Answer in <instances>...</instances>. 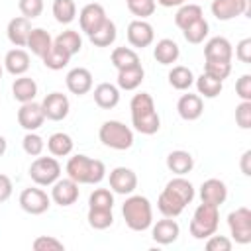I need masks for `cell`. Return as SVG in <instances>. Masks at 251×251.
<instances>
[{"label": "cell", "mask_w": 251, "mask_h": 251, "mask_svg": "<svg viewBox=\"0 0 251 251\" xmlns=\"http://www.w3.org/2000/svg\"><path fill=\"white\" fill-rule=\"evenodd\" d=\"M31 20L24 18V16H18V18H12L8 22V27H6V33H8V39L12 45L16 47H24L27 45V37L31 33Z\"/></svg>", "instance_id": "e0dca14e"}, {"label": "cell", "mask_w": 251, "mask_h": 251, "mask_svg": "<svg viewBox=\"0 0 251 251\" xmlns=\"http://www.w3.org/2000/svg\"><path fill=\"white\" fill-rule=\"evenodd\" d=\"M27 47H29V51L33 55H37V57L43 59L51 51L53 39H51L49 31H45L43 27H33L31 33H29V37H27Z\"/></svg>", "instance_id": "cb8c5ba5"}, {"label": "cell", "mask_w": 251, "mask_h": 251, "mask_svg": "<svg viewBox=\"0 0 251 251\" xmlns=\"http://www.w3.org/2000/svg\"><path fill=\"white\" fill-rule=\"evenodd\" d=\"M184 206H186V204H184L176 194H173L169 188H163V192L159 194L157 208H159V212H161L165 218H176V216H180L182 210H184Z\"/></svg>", "instance_id": "603a6c76"}, {"label": "cell", "mask_w": 251, "mask_h": 251, "mask_svg": "<svg viewBox=\"0 0 251 251\" xmlns=\"http://www.w3.org/2000/svg\"><path fill=\"white\" fill-rule=\"evenodd\" d=\"M69 61H71V55H67L65 51H61L59 47H51V51L43 57V65L47 67V69H51V71H61V69H65L67 65H69Z\"/></svg>", "instance_id": "b9f144b4"}, {"label": "cell", "mask_w": 251, "mask_h": 251, "mask_svg": "<svg viewBox=\"0 0 251 251\" xmlns=\"http://www.w3.org/2000/svg\"><path fill=\"white\" fill-rule=\"evenodd\" d=\"M129 110H131V118H137V116L155 112V102H153L151 94H147V92H139V94H135V96L131 98V102H129Z\"/></svg>", "instance_id": "f35d334b"}, {"label": "cell", "mask_w": 251, "mask_h": 251, "mask_svg": "<svg viewBox=\"0 0 251 251\" xmlns=\"http://www.w3.org/2000/svg\"><path fill=\"white\" fill-rule=\"evenodd\" d=\"M12 94L18 102L25 104V102H31L35 96H37V84L31 76H18L12 84Z\"/></svg>", "instance_id": "4316f807"}, {"label": "cell", "mask_w": 251, "mask_h": 251, "mask_svg": "<svg viewBox=\"0 0 251 251\" xmlns=\"http://www.w3.org/2000/svg\"><path fill=\"white\" fill-rule=\"evenodd\" d=\"M4 67H6V71H8L10 75H14V76L25 75L27 69H29V55H27V51H24V49H20V47L10 49V51L6 53V57H4Z\"/></svg>", "instance_id": "44dd1931"}, {"label": "cell", "mask_w": 251, "mask_h": 251, "mask_svg": "<svg viewBox=\"0 0 251 251\" xmlns=\"http://www.w3.org/2000/svg\"><path fill=\"white\" fill-rule=\"evenodd\" d=\"M235 57L241 61V63H251V39L245 37L237 43L235 47Z\"/></svg>", "instance_id": "816d5d0a"}, {"label": "cell", "mask_w": 251, "mask_h": 251, "mask_svg": "<svg viewBox=\"0 0 251 251\" xmlns=\"http://www.w3.org/2000/svg\"><path fill=\"white\" fill-rule=\"evenodd\" d=\"M12 180L6 176V175H0V204L6 202L10 196H12Z\"/></svg>", "instance_id": "f5cc1de1"}, {"label": "cell", "mask_w": 251, "mask_h": 251, "mask_svg": "<svg viewBox=\"0 0 251 251\" xmlns=\"http://www.w3.org/2000/svg\"><path fill=\"white\" fill-rule=\"evenodd\" d=\"M249 159H251V151L247 149V151L241 155V173H243L245 176H249V175H251V169H249Z\"/></svg>", "instance_id": "db71d44e"}, {"label": "cell", "mask_w": 251, "mask_h": 251, "mask_svg": "<svg viewBox=\"0 0 251 251\" xmlns=\"http://www.w3.org/2000/svg\"><path fill=\"white\" fill-rule=\"evenodd\" d=\"M53 45L73 57V55H76V53L80 51L82 39H80L78 31H75V29H65V31H61V33L53 39Z\"/></svg>", "instance_id": "83f0119b"}, {"label": "cell", "mask_w": 251, "mask_h": 251, "mask_svg": "<svg viewBox=\"0 0 251 251\" xmlns=\"http://www.w3.org/2000/svg\"><path fill=\"white\" fill-rule=\"evenodd\" d=\"M116 35H118L116 24L106 18L104 24H102L96 31H92V33L88 35V39H90V43L96 45V47H108V45H112V43L116 41Z\"/></svg>", "instance_id": "f546056e"}, {"label": "cell", "mask_w": 251, "mask_h": 251, "mask_svg": "<svg viewBox=\"0 0 251 251\" xmlns=\"http://www.w3.org/2000/svg\"><path fill=\"white\" fill-rule=\"evenodd\" d=\"M88 224L94 229H106L114 224V214H112V210L88 208Z\"/></svg>", "instance_id": "ab89813d"}, {"label": "cell", "mask_w": 251, "mask_h": 251, "mask_svg": "<svg viewBox=\"0 0 251 251\" xmlns=\"http://www.w3.org/2000/svg\"><path fill=\"white\" fill-rule=\"evenodd\" d=\"M165 188H169L173 194H176L184 204H190L194 200V186H192L190 180H186L182 176H176V178L169 180Z\"/></svg>", "instance_id": "d590c367"}, {"label": "cell", "mask_w": 251, "mask_h": 251, "mask_svg": "<svg viewBox=\"0 0 251 251\" xmlns=\"http://www.w3.org/2000/svg\"><path fill=\"white\" fill-rule=\"evenodd\" d=\"M204 57L206 59H214V61H231L233 47L226 37L216 35L204 45Z\"/></svg>", "instance_id": "ffe728a7"}, {"label": "cell", "mask_w": 251, "mask_h": 251, "mask_svg": "<svg viewBox=\"0 0 251 251\" xmlns=\"http://www.w3.org/2000/svg\"><path fill=\"white\" fill-rule=\"evenodd\" d=\"M0 78H2V65H0Z\"/></svg>", "instance_id": "6f0895ef"}, {"label": "cell", "mask_w": 251, "mask_h": 251, "mask_svg": "<svg viewBox=\"0 0 251 251\" xmlns=\"http://www.w3.org/2000/svg\"><path fill=\"white\" fill-rule=\"evenodd\" d=\"M178 233H180V227L178 224L173 220V218H165V220H159L153 229H151V237L159 243V245H169V243H175L178 239Z\"/></svg>", "instance_id": "d6986e66"}, {"label": "cell", "mask_w": 251, "mask_h": 251, "mask_svg": "<svg viewBox=\"0 0 251 251\" xmlns=\"http://www.w3.org/2000/svg\"><path fill=\"white\" fill-rule=\"evenodd\" d=\"M122 214H124L126 226L133 231H143L153 224L151 202L141 194H131L129 198H126L122 206Z\"/></svg>", "instance_id": "7a4b0ae2"}, {"label": "cell", "mask_w": 251, "mask_h": 251, "mask_svg": "<svg viewBox=\"0 0 251 251\" xmlns=\"http://www.w3.org/2000/svg\"><path fill=\"white\" fill-rule=\"evenodd\" d=\"M110 188L116 194H131L137 188V176L127 167H116L110 171Z\"/></svg>", "instance_id": "7c38bea8"}, {"label": "cell", "mask_w": 251, "mask_h": 251, "mask_svg": "<svg viewBox=\"0 0 251 251\" xmlns=\"http://www.w3.org/2000/svg\"><path fill=\"white\" fill-rule=\"evenodd\" d=\"M45 122V114L41 110V104L37 102H25L22 104V108L18 110V124L25 129V131H35L43 126Z\"/></svg>", "instance_id": "8fae6325"}, {"label": "cell", "mask_w": 251, "mask_h": 251, "mask_svg": "<svg viewBox=\"0 0 251 251\" xmlns=\"http://www.w3.org/2000/svg\"><path fill=\"white\" fill-rule=\"evenodd\" d=\"M178 55H180V49H178L176 41L167 39V37L165 39H159L157 45H155V49H153V57L161 65H173L178 59Z\"/></svg>", "instance_id": "484cf974"}, {"label": "cell", "mask_w": 251, "mask_h": 251, "mask_svg": "<svg viewBox=\"0 0 251 251\" xmlns=\"http://www.w3.org/2000/svg\"><path fill=\"white\" fill-rule=\"evenodd\" d=\"M73 145H75L73 137L63 131H57V133L49 135V139H47V149L53 157H67L73 151Z\"/></svg>", "instance_id": "4dcf8cb0"}, {"label": "cell", "mask_w": 251, "mask_h": 251, "mask_svg": "<svg viewBox=\"0 0 251 251\" xmlns=\"http://www.w3.org/2000/svg\"><path fill=\"white\" fill-rule=\"evenodd\" d=\"M206 249L208 251H229L231 249V241L226 235L212 233L210 237H206Z\"/></svg>", "instance_id": "681fc988"}, {"label": "cell", "mask_w": 251, "mask_h": 251, "mask_svg": "<svg viewBox=\"0 0 251 251\" xmlns=\"http://www.w3.org/2000/svg\"><path fill=\"white\" fill-rule=\"evenodd\" d=\"M114 206V194L108 188H96L88 196V208H102V210H112Z\"/></svg>", "instance_id": "7bdbcfd3"}, {"label": "cell", "mask_w": 251, "mask_h": 251, "mask_svg": "<svg viewBox=\"0 0 251 251\" xmlns=\"http://www.w3.org/2000/svg\"><path fill=\"white\" fill-rule=\"evenodd\" d=\"M6 147H8V143H6V137H4V135H0V157L6 153Z\"/></svg>", "instance_id": "9f6ffc18"}, {"label": "cell", "mask_w": 251, "mask_h": 251, "mask_svg": "<svg viewBox=\"0 0 251 251\" xmlns=\"http://www.w3.org/2000/svg\"><path fill=\"white\" fill-rule=\"evenodd\" d=\"M22 147H24V151H25L27 155L39 157L41 151H43V147H45V141H43L41 135H37L35 131H27V133L24 135V139H22Z\"/></svg>", "instance_id": "f6af8a7d"}, {"label": "cell", "mask_w": 251, "mask_h": 251, "mask_svg": "<svg viewBox=\"0 0 251 251\" xmlns=\"http://www.w3.org/2000/svg\"><path fill=\"white\" fill-rule=\"evenodd\" d=\"M127 2V10L137 16V20H145L149 16H153L155 8H157V2L155 0H126Z\"/></svg>", "instance_id": "ee69618b"}, {"label": "cell", "mask_w": 251, "mask_h": 251, "mask_svg": "<svg viewBox=\"0 0 251 251\" xmlns=\"http://www.w3.org/2000/svg\"><path fill=\"white\" fill-rule=\"evenodd\" d=\"M235 92L241 100H251V75H241L235 82Z\"/></svg>", "instance_id": "f907efd6"}, {"label": "cell", "mask_w": 251, "mask_h": 251, "mask_svg": "<svg viewBox=\"0 0 251 251\" xmlns=\"http://www.w3.org/2000/svg\"><path fill=\"white\" fill-rule=\"evenodd\" d=\"M167 167L171 173L182 176L186 173L192 171L194 167V157L188 153V151H182V149H176V151H171L167 155Z\"/></svg>", "instance_id": "d4e9b609"}, {"label": "cell", "mask_w": 251, "mask_h": 251, "mask_svg": "<svg viewBox=\"0 0 251 251\" xmlns=\"http://www.w3.org/2000/svg\"><path fill=\"white\" fill-rule=\"evenodd\" d=\"M157 4H161V6H165V8H173V6H182V4H186V0H155Z\"/></svg>", "instance_id": "11a10c76"}, {"label": "cell", "mask_w": 251, "mask_h": 251, "mask_svg": "<svg viewBox=\"0 0 251 251\" xmlns=\"http://www.w3.org/2000/svg\"><path fill=\"white\" fill-rule=\"evenodd\" d=\"M112 65L118 69V71H124V69H131V67H137L141 65L139 63V55L129 49V47H116L112 51Z\"/></svg>", "instance_id": "1f68e13d"}, {"label": "cell", "mask_w": 251, "mask_h": 251, "mask_svg": "<svg viewBox=\"0 0 251 251\" xmlns=\"http://www.w3.org/2000/svg\"><path fill=\"white\" fill-rule=\"evenodd\" d=\"M155 39V31H153V25L145 20H133L129 22L127 25V41L131 47H137V49H143V47H149Z\"/></svg>", "instance_id": "30bf717a"}, {"label": "cell", "mask_w": 251, "mask_h": 251, "mask_svg": "<svg viewBox=\"0 0 251 251\" xmlns=\"http://www.w3.org/2000/svg\"><path fill=\"white\" fill-rule=\"evenodd\" d=\"M98 137L100 141L110 147V149H116V151H126L133 145V131L118 122V120H108L100 126V131H98Z\"/></svg>", "instance_id": "277c9868"}, {"label": "cell", "mask_w": 251, "mask_h": 251, "mask_svg": "<svg viewBox=\"0 0 251 251\" xmlns=\"http://www.w3.org/2000/svg\"><path fill=\"white\" fill-rule=\"evenodd\" d=\"M200 18H204V12H202V8L198 4H182L178 8V12L175 14V24L180 29H184L186 25H190L192 22H196Z\"/></svg>", "instance_id": "836d02e7"}, {"label": "cell", "mask_w": 251, "mask_h": 251, "mask_svg": "<svg viewBox=\"0 0 251 251\" xmlns=\"http://www.w3.org/2000/svg\"><path fill=\"white\" fill-rule=\"evenodd\" d=\"M41 110L45 114V120H51V122H61L67 118L69 110H71V104H69V98L67 94L63 92H51L43 98L41 102Z\"/></svg>", "instance_id": "ba28073f"}, {"label": "cell", "mask_w": 251, "mask_h": 251, "mask_svg": "<svg viewBox=\"0 0 251 251\" xmlns=\"http://www.w3.org/2000/svg\"><path fill=\"white\" fill-rule=\"evenodd\" d=\"M106 18H108V16H106V12H104V8H102L100 4H96V2L86 4V6L80 10V14H78L80 29H82L86 35H90L92 31H96V29L104 24Z\"/></svg>", "instance_id": "4fadbf2b"}, {"label": "cell", "mask_w": 251, "mask_h": 251, "mask_svg": "<svg viewBox=\"0 0 251 251\" xmlns=\"http://www.w3.org/2000/svg\"><path fill=\"white\" fill-rule=\"evenodd\" d=\"M235 122L241 129L251 127V100H241V104L235 108Z\"/></svg>", "instance_id": "c3c4849f"}, {"label": "cell", "mask_w": 251, "mask_h": 251, "mask_svg": "<svg viewBox=\"0 0 251 251\" xmlns=\"http://www.w3.org/2000/svg\"><path fill=\"white\" fill-rule=\"evenodd\" d=\"M208 31H210L208 22H206L204 18H200V20L192 22L190 25H186V27L182 29V35H184V39H186L188 43H194V45H196V43H202V41L206 39Z\"/></svg>", "instance_id": "74e56055"}, {"label": "cell", "mask_w": 251, "mask_h": 251, "mask_svg": "<svg viewBox=\"0 0 251 251\" xmlns=\"http://www.w3.org/2000/svg\"><path fill=\"white\" fill-rule=\"evenodd\" d=\"M53 16L59 24H71L76 18L75 0H53Z\"/></svg>", "instance_id": "8d00e7d4"}, {"label": "cell", "mask_w": 251, "mask_h": 251, "mask_svg": "<svg viewBox=\"0 0 251 251\" xmlns=\"http://www.w3.org/2000/svg\"><path fill=\"white\" fill-rule=\"evenodd\" d=\"M51 186V200L59 206H71L78 200V182H75L73 178H57Z\"/></svg>", "instance_id": "9c48e42d"}, {"label": "cell", "mask_w": 251, "mask_h": 251, "mask_svg": "<svg viewBox=\"0 0 251 251\" xmlns=\"http://www.w3.org/2000/svg\"><path fill=\"white\" fill-rule=\"evenodd\" d=\"M67 175L78 184H98L106 176V167L98 159H90L86 155H75L67 163Z\"/></svg>", "instance_id": "6da1fadb"}, {"label": "cell", "mask_w": 251, "mask_h": 251, "mask_svg": "<svg viewBox=\"0 0 251 251\" xmlns=\"http://www.w3.org/2000/svg\"><path fill=\"white\" fill-rule=\"evenodd\" d=\"M204 73L218 78V80H226L231 73V61H214V59H206L204 63Z\"/></svg>", "instance_id": "60d3db41"}, {"label": "cell", "mask_w": 251, "mask_h": 251, "mask_svg": "<svg viewBox=\"0 0 251 251\" xmlns=\"http://www.w3.org/2000/svg\"><path fill=\"white\" fill-rule=\"evenodd\" d=\"M18 8H20V12H22L24 18L33 20V18L41 16V12H43V0H20L18 2Z\"/></svg>", "instance_id": "7dc6e473"}, {"label": "cell", "mask_w": 251, "mask_h": 251, "mask_svg": "<svg viewBox=\"0 0 251 251\" xmlns=\"http://www.w3.org/2000/svg\"><path fill=\"white\" fill-rule=\"evenodd\" d=\"M20 206L24 212L31 214V216H39L43 212L49 210L51 206V198L47 196L45 190L41 188H24L22 194H20Z\"/></svg>", "instance_id": "52a82bcc"}, {"label": "cell", "mask_w": 251, "mask_h": 251, "mask_svg": "<svg viewBox=\"0 0 251 251\" xmlns=\"http://www.w3.org/2000/svg\"><path fill=\"white\" fill-rule=\"evenodd\" d=\"M65 82H67L69 92H73L76 96H82V94L90 92V88H92V73L84 67H76V69L67 73Z\"/></svg>", "instance_id": "2e32d148"}, {"label": "cell", "mask_w": 251, "mask_h": 251, "mask_svg": "<svg viewBox=\"0 0 251 251\" xmlns=\"http://www.w3.org/2000/svg\"><path fill=\"white\" fill-rule=\"evenodd\" d=\"M169 82H171V86L176 88V90H188V88L192 86V82H194V75H192V71H190L188 67L176 65V67H173L171 73H169Z\"/></svg>", "instance_id": "d6a6232c"}, {"label": "cell", "mask_w": 251, "mask_h": 251, "mask_svg": "<svg viewBox=\"0 0 251 251\" xmlns=\"http://www.w3.org/2000/svg\"><path fill=\"white\" fill-rule=\"evenodd\" d=\"M220 226V208L202 202L190 220V235L196 239H206L212 233H216Z\"/></svg>", "instance_id": "3957f363"}, {"label": "cell", "mask_w": 251, "mask_h": 251, "mask_svg": "<svg viewBox=\"0 0 251 251\" xmlns=\"http://www.w3.org/2000/svg\"><path fill=\"white\" fill-rule=\"evenodd\" d=\"M200 198H202V202L220 208L226 202V198H227V186H226V182L220 180V178H208V180H204L202 186H200Z\"/></svg>", "instance_id": "9a60e30c"}, {"label": "cell", "mask_w": 251, "mask_h": 251, "mask_svg": "<svg viewBox=\"0 0 251 251\" xmlns=\"http://www.w3.org/2000/svg\"><path fill=\"white\" fill-rule=\"evenodd\" d=\"M31 247L35 251H63L65 249L63 241H59V239H55L51 235H39V237H35L33 243H31Z\"/></svg>", "instance_id": "bcb514c9"}, {"label": "cell", "mask_w": 251, "mask_h": 251, "mask_svg": "<svg viewBox=\"0 0 251 251\" xmlns=\"http://www.w3.org/2000/svg\"><path fill=\"white\" fill-rule=\"evenodd\" d=\"M29 176L37 186H51L61 176V165L55 157H37L29 167Z\"/></svg>", "instance_id": "5b68a950"}, {"label": "cell", "mask_w": 251, "mask_h": 251, "mask_svg": "<svg viewBox=\"0 0 251 251\" xmlns=\"http://www.w3.org/2000/svg\"><path fill=\"white\" fill-rule=\"evenodd\" d=\"M143 76H145V71L141 65L137 67H131V69H124V71H118V88L122 90H135L141 82H143Z\"/></svg>", "instance_id": "f1b7e54d"}, {"label": "cell", "mask_w": 251, "mask_h": 251, "mask_svg": "<svg viewBox=\"0 0 251 251\" xmlns=\"http://www.w3.org/2000/svg\"><path fill=\"white\" fill-rule=\"evenodd\" d=\"M247 12V0H212V14L220 22L233 20Z\"/></svg>", "instance_id": "5bb4252c"}, {"label": "cell", "mask_w": 251, "mask_h": 251, "mask_svg": "<svg viewBox=\"0 0 251 251\" xmlns=\"http://www.w3.org/2000/svg\"><path fill=\"white\" fill-rule=\"evenodd\" d=\"M94 102L102 108V110H112L118 106L120 102V88L112 82H100L94 88Z\"/></svg>", "instance_id": "7402d4cb"}, {"label": "cell", "mask_w": 251, "mask_h": 251, "mask_svg": "<svg viewBox=\"0 0 251 251\" xmlns=\"http://www.w3.org/2000/svg\"><path fill=\"white\" fill-rule=\"evenodd\" d=\"M227 226H229V233L235 243L247 245L251 241V212H249V208L241 206V208L229 212Z\"/></svg>", "instance_id": "8992f818"}, {"label": "cell", "mask_w": 251, "mask_h": 251, "mask_svg": "<svg viewBox=\"0 0 251 251\" xmlns=\"http://www.w3.org/2000/svg\"><path fill=\"white\" fill-rule=\"evenodd\" d=\"M176 112H178V116L182 120L194 122V120H198L202 116L204 102H202V98L198 94H190V92L188 94H182L178 98V102H176Z\"/></svg>", "instance_id": "ac0fdd59"}, {"label": "cell", "mask_w": 251, "mask_h": 251, "mask_svg": "<svg viewBox=\"0 0 251 251\" xmlns=\"http://www.w3.org/2000/svg\"><path fill=\"white\" fill-rule=\"evenodd\" d=\"M196 88H198V94H202L204 98H216V96H220V92L224 88V82L206 75V73H202L196 78Z\"/></svg>", "instance_id": "e575fe53"}]
</instances>
